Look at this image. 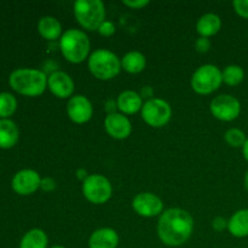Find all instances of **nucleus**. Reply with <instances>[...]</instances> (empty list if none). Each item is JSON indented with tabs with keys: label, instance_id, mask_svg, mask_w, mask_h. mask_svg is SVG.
Here are the masks:
<instances>
[{
	"label": "nucleus",
	"instance_id": "1",
	"mask_svg": "<svg viewBox=\"0 0 248 248\" xmlns=\"http://www.w3.org/2000/svg\"><path fill=\"white\" fill-rule=\"evenodd\" d=\"M194 219L190 213L182 208L164 211L157 222V235L161 242L170 247H178L190 239Z\"/></svg>",
	"mask_w": 248,
	"mask_h": 248
},
{
	"label": "nucleus",
	"instance_id": "2",
	"mask_svg": "<svg viewBox=\"0 0 248 248\" xmlns=\"http://www.w3.org/2000/svg\"><path fill=\"white\" fill-rule=\"evenodd\" d=\"M46 74L39 69L19 68L14 70L9 77V84L17 93L28 97H38L45 92L47 87Z\"/></svg>",
	"mask_w": 248,
	"mask_h": 248
},
{
	"label": "nucleus",
	"instance_id": "3",
	"mask_svg": "<svg viewBox=\"0 0 248 248\" xmlns=\"http://www.w3.org/2000/svg\"><path fill=\"white\" fill-rule=\"evenodd\" d=\"M90 47L91 44L89 36L80 29H68L60 39V48L63 57L74 64H79L89 58Z\"/></svg>",
	"mask_w": 248,
	"mask_h": 248
},
{
	"label": "nucleus",
	"instance_id": "4",
	"mask_svg": "<svg viewBox=\"0 0 248 248\" xmlns=\"http://www.w3.org/2000/svg\"><path fill=\"white\" fill-rule=\"evenodd\" d=\"M87 65L94 78L99 80H111L121 70V60L111 51L98 48L90 55Z\"/></svg>",
	"mask_w": 248,
	"mask_h": 248
},
{
	"label": "nucleus",
	"instance_id": "5",
	"mask_svg": "<svg viewBox=\"0 0 248 248\" xmlns=\"http://www.w3.org/2000/svg\"><path fill=\"white\" fill-rule=\"evenodd\" d=\"M73 11L78 23L86 31H97L106 21V7L101 0H77Z\"/></svg>",
	"mask_w": 248,
	"mask_h": 248
},
{
	"label": "nucleus",
	"instance_id": "6",
	"mask_svg": "<svg viewBox=\"0 0 248 248\" xmlns=\"http://www.w3.org/2000/svg\"><path fill=\"white\" fill-rule=\"evenodd\" d=\"M223 82L222 70L213 64H203L191 77V89L199 94H210L217 91Z\"/></svg>",
	"mask_w": 248,
	"mask_h": 248
},
{
	"label": "nucleus",
	"instance_id": "7",
	"mask_svg": "<svg viewBox=\"0 0 248 248\" xmlns=\"http://www.w3.org/2000/svg\"><path fill=\"white\" fill-rule=\"evenodd\" d=\"M82 194L91 203L102 205L111 198L113 186L109 179L102 174H90L82 182Z\"/></svg>",
	"mask_w": 248,
	"mask_h": 248
},
{
	"label": "nucleus",
	"instance_id": "8",
	"mask_svg": "<svg viewBox=\"0 0 248 248\" xmlns=\"http://www.w3.org/2000/svg\"><path fill=\"white\" fill-rule=\"evenodd\" d=\"M142 118L149 126L155 128L167 125L171 120L172 108L161 98H150L142 107Z\"/></svg>",
	"mask_w": 248,
	"mask_h": 248
},
{
	"label": "nucleus",
	"instance_id": "9",
	"mask_svg": "<svg viewBox=\"0 0 248 248\" xmlns=\"http://www.w3.org/2000/svg\"><path fill=\"white\" fill-rule=\"evenodd\" d=\"M210 110L216 119L220 121H234L241 113V103L232 94H220L212 99Z\"/></svg>",
	"mask_w": 248,
	"mask_h": 248
},
{
	"label": "nucleus",
	"instance_id": "10",
	"mask_svg": "<svg viewBox=\"0 0 248 248\" xmlns=\"http://www.w3.org/2000/svg\"><path fill=\"white\" fill-rule=\"evenodd\" d=\"M132 208L138 216L153 218L161 216L164 212V202L153 193H140L132 200Z\"/></svg>",
	"mask_w": 248,
	"mask_h": 248
},
{
	"label": "nucleus",
	"instance_id": "11",
	"mask_svg": "<svg viewBox=\"0 0 248 248\" xmlns=\"http://www.w3.org/2000/svg\"><path fill=\"white\" fill-rule=\"evenodd\" d=\"M41 177L34 170H21L12 178V189L18 195H31L40 189Z\"/></svg>",
	"mask_w": 248,
	"mask_h": 248
},
{
	"label": "nucleus",
	"instance_id": "12",
	"mask_svg": "<svg viewBox=\"0 0 248 248\" xmlns=\"http://www.w3.org/2000/svg\"><path fill=\"white\" fill-rule=\"evenodd\" d=\"M67 114L75 124H85L90 121L93 114V108L87 97L82 94L70 97L67 104Z\"/></svg>",
	"mask_w": 248,
	"mask_h": 248
},
{
	"label": "nucleus",
	"instance_id": "13",
	"mask_svg": "<svg viewBox=\"0 0 248 248\" xmlns=\"http://www.w3.org/2000/svg\"><path fill=\"white\" fill-rule=\"evenodd\" d=\"M104 128L114 140H126L132 132L131 121L121 113L108 114L104 119Z\"/></svg>",
	"mask_w": 248,
	"mask_h": 248
},
{
	"label": "nucleus",
	"instance_id": "14",
	"mask_svg": "<svg viewBox=\"0 0 248 248\" xmlns=\"http://www.w3.org/2000/svg\"><path fill=\"white\" fill-rule=\"evenodd\" d=\"M47 87L53 96H56L57 98L64 99L72 96L73 92H74L75 85L69 74L57 70V72H53L48 77Z\"/></svg>",
	"mask_w": 248,
	"mask_h": 248
},
{
	"label": "nucleus",
	"instance_id": "15",
	"mask_svg": "<svg viewBox=\"0 0 248 248\" xmlns=\"http://www.w3.org/2000/svg\"><path fill=\"white\" fill-rule=\"evenodd\" d=\"M119 245V235L111 228H101L94 230L89 239L90 248H116Z\"/></svg>",
	"mask_w": 248,
	"mask_h": 248
},
{
	"label": "nucleus",
	"instance_id": "16",
	"mask_svg": "<svg viewBox=\"0 0 248 248\" xmlns=\"http://www.w3.org/2000/svg\"><path fill=\"white\" fill-rule=\"evenodd\" d=\"M118 109L124 115H131L137 111L142 110L143 107V98L138 92L132 91V90H126L121 92L116 99Z\"/></svg>",
	"mask_w": 248,
	"mask_h": 248
},
{
	"label": "nucleus",
	"instance_id": "17",
	"mask_svg": "<svg viewBox=\"0 0 248 248\" xmlns=\"http://www.w3.org/2000/svg\"><path fill=\"white\" fill-rule=\"evenodd\" d=\"M19 131L16 124L10 119H0V148L10 149L18 142Z\"/></svg>",
	"mask_w": 248,
	"mask_h": 248
},
{
	"label": "nucleus",
	"instance_id": "18",
	"mask_svg": "<svg viewBox=\"0 0 248 248\" xmlns=\"http://www.w3.org/2000/svg\"><path fill=\"white\" fill-rule=\"evenodd\" d=\"M38 31L44 39L55 41L62 36V26L60 21L53 16H44L38 22Z\"/></svg>",
	"mask_w": 248,
	"mask_h": 248
},
{
	"label": "nucleus",
	"instance_id": "19",
	"mask_svg": "<svg viewBox=\"0 0 248 248\" xmlns=\"http://www.w3.org/2000/svg\"><path fill=\"white\" fill-rule=\"evenodd\" d=\"M220 28H222V19L217 14H212V12L202 15L196 23V31L200 34V36H205V38L216 35L220 31Z\"/></svg>",
	"mask_w": 248,
	"mask_h": 248
},
{
	"label": "nucleus",
	"instance_id": "20",
	"mask_svg": "<svg viewBox=\"0 0 248 248\" xmlns=\"http://www.w3.org/2000/svg\"><path fill=\"white\" fill-rule=\"evenodd\" d=\"M228 230L237 239L248 236V208L239 210L228 220Z\"/></svg>",
	"mask_w": 248,
	"mask_h": 248
},
{
	"label": "nucleus",
	"instance_id": "21",
	"mask_svg": "<svg viewBox=\"0 0 248 248\" xmlns=\"http://www.w3.org/2000/svg\"><path fill=\"white\" fill-rule=\"evenodd\" d=\"M147 65L145 56L140 51H130L121 58V69L130 74H138L143 72Z\"/></svg>",
	"mask_w": 248,
	"mask_h": 248
},
{
	"label": "nucleus",
	"instance_id": "22",
	"mask_svg": "<svg viewBox=\"0 0 248 248\" xmlns=\"http://www.w3.org/2000/svg\"><path fill=\"white\" fill-rule=\"evenodd\" d=\"M48 239L44 230L31 229L24 234L19 242V248H47Z\"/></svg>",
	"mask_w": 248,
	"mask_h": 248
},
{
	"label": "nucleus",
	"instance_id": "23",
	"mask_svg": "<svg viewBox=\"0 0 248 248\" xmlns=\"http://www.w3.org/2000/svg\"><path fill=\"white\" fill-rule=\"evenodd\" d=\"M222 77L223 82H225L229 86H237L244 81L245 72L240 65L230 64L223 69Z\"/></svg>",
	"mask_w": 248,
	"mask_h": 248
},
{
	"label": "nucleus",
	"instance_id": "24",
	"mask_svg": "<svg viewBox=\"0 0 248 248\" xmlns=\"http://www.w3.org/2000/svg\"><path fill=\"white\" fill-rule=\"evenodd\" d=\"M17 109V101L14 94L0 92V119H9Z\"/></svg>",
	"mask_w": 248,
	"mask_h": 248
},
{
	"label": "nucleus",
	"instance_id": "25",
	"mask_svg": "<svg viewBox=\"0 0 248 248\" xmlns=\"http://www.w3.org/2000/svg\"><path fill=\"white\" fill-rule=\"evenodd\" d=\"M224 140L230 147L232 148H242L246 143L247 137L245 132L240 128H229L224 133Z\"/></svg>",
	"mask_w": 248,
	"mask_h": 248
},
{
	"label": "nucleus",
	"instance_id": "26",
	"mask_svg": "<svg viewBox=\"0 0 248 248\" xmlns=\"http://www.w3.org/2000/svg\"><path fill=\"white\" fill-rule=\"evenodd\" d=\"M232 6L240 17L248 19V0H234Z\"/></svg>",
	"mask_w": 248,
	"mask_h": 248
},
{
	"label": "nucleus",
	"instance_id": "27",
	"mask_svg": "<svg viewBox=\"0 0 248 248\" xmlns=\"http://www.w3.org/2000/svg\"><path fill=\"white\" fill-rule=\"evenodd\" d=\"M97 31L102 36H111L115 34V24L110 21H104Z\"/></svg>",
	"mask_w": 248,
	"mask_h": 248
},
{
	"label": "nucleus",
	"instance_id": "28",
	"mask_svg": "<svg viewBox=\"0 0 248 248\" xmlns=\"http://www.w3.org/2000/svg\"><path fill=\"white\" fill-rule=\"evenodd\" d=\"M195 48L198 52L206 53L211 48L210 39L205 38V36H200V38L195 41Z\"/></svg>",
	"mask_w": 248,
	"mask_h": 248
},
{
	"label": "nucleus",
	"instance_id": "29",
	"mask_svg": "<svg viewBox=\"0 0 248 248\" xmlns=\"http://www.w3.org/2000/svg\"><path fill=\"white\" fill-rule=\"evenodd\" d=\"M56 186H57V183L51 177H44V178H41L40 189L43 191H45V193H51V191L55 190Z\"/></svg>",
	"mask_w": 248,
	"mask_h": 248
},
{
	"label": "nucleus",
	"instance_id": "30",
	"mask_svg": "<svg viewBox=\"0 0 248 248\" xmlns=\"http://www.w3.org/2000/svg\"><path fill=\"white\" fill-rule=\"evenodd\" d=\"M211 225H212L216 232H223V230L228 229V220L222 216H217V217L213 218Z\"/></svg>",
	"mask_w": 248,
	"mask_h": 248
},
{
	"label": "nucleus",
	"instance_id": "31",
	"mask_svg": "<svg viewBox=\"0 0 248 248\" xmlns=\"http://www.w3.org/2000/svg\"><path fill=\"white\" fill-rule=\"evenodd\" d=\"M123 4L130 9L140 10L150 4L149 0H123Z\"/></svg>",
	"mask_w": 248,
	"mask_h": 248
},
{
	"label": "nucleus",
	"instance_id": "32",
	"mask_svg": "<svg viewBox=\"0 0 248 248\" xmlns=\"http://www.w3.org/2000/svg\"><path fill=\"white\" fill-rule=\"evenodd\" d=\"M116 108H118V104H116V102L113 101V99H109V101H107L106 107H104V109H106V111L108 114L116 113L115 111Z\"/></svg>",
	"mask_w": 248,
	"mask_h": 248
},
{
	"label": "nucleus",
	"instance_id": "33",
	"mask_svg": "<svg viewBox=\"0 0 248 248\" xmlns=\"http://www.w3.org/2000/svg\"><path fill=\"white\" fill-rule=\"evenodd\" d=\"M75 176H77V178L79 179V181L84 182L85 179L90 176V174L87 173L86 169H84V167H80V169H78L77 172H75Z\"/></svg>",
	"mask_w": 248,
	"mask_h": 248
},
{
	"label": "nucleus",
	"instance_id": "34",
	"mask_svg": "<svg viewBox=\"0 0 248 248\" xmlns=\"http://www.w3.org/2000/svg\"><path fill=\"white\" fill-rule=\"evenodd\" d=\"M140 97H142V98L150 99V97L153 96V90L150 89L149 86H145L144 89L142 90V93H140Z\"/></svg>",
	"mask_w": 248,
	"mask_h": 248
},
{
	"label": "nucleus",
	"instance_id": "35",
	"mask_svg": "<svg viewBox=\"0 0 248 248\" xmlns=\"http://www.w3.org/2000/svg\"><path fill=\"white\" fill-rule=\"evenodd\" d=\"M242 154H244V157L246 159V161H248V138L246 143L244 144V147H242Z\"/></svg>",
	"mask_w": 248,
	"mask_h": 248
},
{
	"label": "nucleus",
	"instance_id": "36",
	"mask_svg": "<svg viewBox=\"0 0 248 248\" xmlns=\"http://www.w3.org/2000/svg\"><path fill=\"white\" fill-rule=\"evenodd\" d=\"M245 186H246V189L248 190V171L245 174Z\"/></svg>",
	"mask_w": 248,
	"mask_h": 248
},
{
	"label": "nucleus",
	"instance_id": "37",
	"mask_svg": "<svg viewBox=\"0 0 248 248\" xmlns=\"http://www.w3.org/2000/svg\"><path fill=\"white\" fill-rule=\"evenodd\" d=\"M50 248H65V247H63V246H52V247H50Z\"/></svg>",
	"mask_w": 248,
	"mask_h": 248
}]
</instances>
